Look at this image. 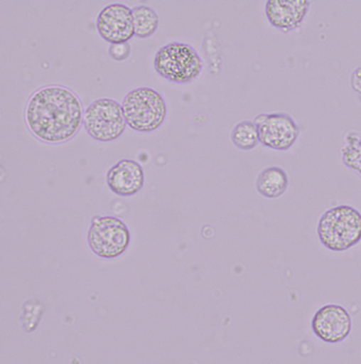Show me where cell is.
I'll list each match as a JSON object with an SVG mask.
<instances>
[{
  "label": "cell",
  "instance_id": "obj_2",
  "mask_svg": "<svg viewBox=\"0 0 361 364\" xmlns=\"http://www.w3.org/2000/svg\"><path fill=\"white\" fill-rule=\"evenodd\" d=\"M317 233L330 251L349 250L361 240L360 212L350 205L332 208L320 218Z\"/></svg>",
  "mask_w": 361,
  "mask_h": 364
},
{
  "label": "cell",
  "instance_id": "obj_12",
  "mask_svg": "<svg viewBox=\"0 0 361 364\" xmlns=\"http://www.w3.org/2000/svg\"><path fill=\"white\" fill-rule=\"evenodd\" d=\"M289 188L287 173L279 166H269L259 173L257 179V191L266 198H278Z\"/></svg>",
  "mask_w": 361,
  "mask_h": 364
},
{
  "label": "cell",
  "instance_id": "obj_15",
  "mask_svg": "<svg viewBox=\"0 0 361 364\" xmlns=\"http://www.w3.org/2000/svg\"><path fill=\"white\" fill-rule=\"evenodd\" d=\"M341 151L345 166L361 175V134L350 132Z\"/></svg>",
  "mask_w": 361,
  "mask_h": 364
},
{
  "label": "cell",
  "instance_id": "obj_6",
  "mask_svg": "<svg viewBox=\"0 0 361 364\" xmlns=\"http://www.w3.org/2000/svg\"><path fill=\"white\" fill-rule=\"evenodd\" d=\"M131 234L126 225L114 216H96L88 232L90 248L99 257L114 259L129 245Z\"/></svg>",
  "mask_w": 361,
  "mask_h": 364
},
{
  "label": "cell",
  "instance_id": "obj_16",
  "mask_svg": "<svg viewBox=\"0 0 361 364\" xmlns=\"http://www.w3.org/2000/svg\"><path fill=\"white\" fill-rule=\"evenodd\" d=\"M131 53V47L127 43H122V44H112L109 47V55L114 60H123L129 58Z\"/></svg>",
  "mask_w": 361,
  "mask_h": 364
},
{
  "label": "cell",
  "instance_id": "obj_3",
  "mask_svg": "<svg viewBox=\"0 0 361 364\" xmlns=\"http://www.w3.org/2000/svg\"><path fill=\"white\" fill-rule=\"evenodd\" d=\"M122 109L127 125L141 133H151L161 127L168 112L162 95L150 87H140L127 93Z\"/></svg>",
  "mask_w": 361,
  "mask_h": 364
},
{
  "label": "cell",
  "instance_id": "obj_14",
  "mask_svg": "<svg viewBox=\"0 0 361 364\" xmlns=\"http://www.w3.org/2000/svg\"><path fill=\"white\" fill-rule=\"evenodd\" d=\"M231 140L237 149L250 151L259 143L258 127L252 121L237 123L231 133Z\"/></svg>",
  "mask_w": 361,
  "mask_h": 364
},
{
  "label": "cell",
  "instance_id": "obj_11",
  "mask_svg": "<svg viewBox=\"0 0 361 364\" xmlns=\"http://www.w3.org/2000/svg\"><path fill=\"white\" fill-rule=\"evenodd\" d=\"M107 184L112 192L120 196L137 194L144 188V168L134 160H121L108 171Z\"/></svg>",
  "mask_w": 361,
  "mask_h": 364
},
{
  "label": "cell",
  "instance_id": "obj_5",
  "mask_svg": "<svg viewBox=\"0 0 361 364\" xmlns=\"http://www.w3.org/2000/svg\"><path fill=\"white\" fill-rule=\"evenodd\" d=\"M122 105L112 99L92 102L85 110L84 125L95 140L109 142L122 136L126 129Z\"/></svg>",
  "mask_w": 361,
  "mask_h": 364
},
{
  "label": "cell",
  "instance_id": "obj_8",
  "mask_svg": "<svg viewBox=\"0 0 361 364\" xmlns=\"http://www.w3.org/2000/svg\"><path fill=\"white\" fill-rule=\"evenodd\" d=\"M97 28L104 40L112 45L127 43L135 36L133 11L125 4H108L99 13Z\"/></svg>",
  "mask_w": 361,
  "mask_h": 364
},
{
  "label": "cell",
  "instance_id": "obj_10",
  "mask_svg": "<svg viewBox=\"0 0 361 364\" xmlns=\"http://www.w3.org/2000/svg\"><path fill=\"white\" fill-rule=\"evenodd\" d=\"M310 6L311 2L306 0H269L266 2L265 13L272 27L289 32L301 26Z\"/></svg>",
  "mask_w": 361,
  "mask_h": 364
},
{
  "label": "cell",
  "instance_id": "obj_1",
  "mask_svg": "<svg viewBox=\"0 0 361 364\" xmlns=\"http://www.w3.org/2000/svg\"><path fill=\"white\" fill-rule=\"evenodd\" d=\"M25 114L31 133L47 143L69 140L84 121L79 97L69 88L58 85L36 90L28 101Z\"/></svg>",
  "mask_w": 361,
  "mask_h": 364
},
{
  "label": "cell",
  "instance_id": "obj_9",
  "mask_svg": "<svg viewBox=\"0 0 361 364\" xmlns=\"http://www.w3.org/2000/svg\"><path fill=\"white\" fill-rule=\"evenodd\" d=\"M311 326L320 339L328 343H337L349 336L352 321L347 309L339 305L330 304L316 313Z\"/></svg>",
  "mask_w": 361,
  "mask_h": 364
},
{
  "label": "cell",
  "instance_id": "obj_13",
  "mask_svg": "<svg viewBox=\"0 0 361 364\" xmlns=\"http://www.w3.org/2000/svg\"><path fill=\"white\" fill-rule=\"evenodd\" d=\"M133 11L135 36L140 38H150L159 25V17L154 9L148 6H137Z\"/></svg>",
  "mask_w": 361,
  "mask_h": 364
},
{
  "label": "cell",
  "instance_id": "obj_4",
  "mask_svg": "<svg viewBox=\"0 0 361 364\" xmlns=\"http://www.w3.org/2000/svg\"><path fill=\"white\" fill-rule=\"evenodd\" d=\"M156 71L175 83H187L198 77L203 62L191 46L173 42L160 48L154 60Z\"/></svg>",
  "mask_w": 361,
  "mask_h": 364
},
{
  "label": "cell",
  "instance_id": "obj_17",
  "mask_svg": "<svg viewBox=\"0 0 361 364\" xmlns=\"http://www.w3.org/2000/svg\"><path fill=\"white\" fill-rule=\"evenodd\" d=\"M351 85L354 91L361 95V67H358L352 73Z\"/></svg>",
  "mask_w": 361,
  "mask_h": 364
},
{
  "label": "cell",
  "instance_id": "obj_7",
  "mask_svg": "<svg viewBox=\"0 0 361 364\" xmlns=\"http://www.w3.org/2000/svg\"><path fill=\"white\" fill-rule=\"evenodd\" d=\"M254 124L258 127L259 143L276 151L291 149L300 134L297 123L287 114H259Z\"/></svg>",
  "mask_w": 361,
  "mask_h": 364
}]
</instances>
